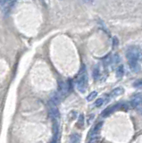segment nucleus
<instances>
[{
    "mask_svg": "<svg viewBox=\"0 0 142 143\" xmlns=\"http://www.w3.org/2000/svg\"><path fill=\"white\" fill-rule=\"evenodd\" d=\"M130 104L133 107H139L142 105V96L141 95H136L133 97V99L130 101Z\"/></svg>",
    "mask_w": 142,
    "mask_h": 143,
    "instance_id": "obj_5",
    "label": "nucleus"
},
{
    "mask_svg": "<svg viewBox=\"0 0 142 143\" xmlns=\"http://www.w3.org/2000/svg\"><path fill=\"white\" fill-rule=\"evenodd\" d=\"M118 107H121L120 105H115V106H110V107H108V108L105 109V110L102 112V116H103V117H106V116H109L110 114H111L113 112V111L116 110Z\"/></svg>",
    "mask_w": 142,
    "mask_h": 143,
    "instance_id": "obj_6",
    "label": "nucleus"
},
{
    "mask_svg": "<svg viewBox=\"0 0 142 143\" xmlns=\"http://www.w3.org/2000/svg\"><path fill=\"white\" fill-rule=\"evenodd\" d=\"M94 117H95V115H94V114H90V116H89V120H88V123H91V120H93V119H94Z\"/></svg>",
    "mask_w": 142,
    "mask_h": 143,
    "instance_id": "obj_21",
    "label": "nucleus"
},
{
    "mask_svg": "<svg viewBox=\"0 0 142 143\" xmlns=\"http://www.w3.org/2000/svg\"><path fill=\"white\" fill-rule=\"evenodd\" d=\"M102 125H103V122H99L98 123H97V125L95 126L94 127V129H93V131H92V135H95L96 133H98V131H99V130L101 129V127H102Z\"/></svg>",
    "mask_w": 142,
    "mask_h": 143,
    "instance_id": "obj_12",
    "label": "nucleus"
},
{
    "mask_svg": "<svg viewBox=\"0 0 142 143\" xmlns=\"http://www.w3.org/2000/svg\"><path fill=\"white\" fill-rule=\"evenodd\" d=\"M133 86H134V87H136V88L142 87V79H140V80L136 81V82L133 83Z\"/></svg>",
    "mask_w": 142,
    "mask_h": 143,
    "instance_id": "obj_18",
    "label": "nucleus"
},
{
    "mask_svg": "<svg viewBox=\"0 0 142 143\" xmlns=\"http://www.w3.org/2000/svg\"><path fill=\"white\" fill-rule=\"evenodd\" d=\"M60 101H61L60 95H59L58 93H55V94H54V95L51 97L49 102H50V104H51L52 106H58V105L60 104Z\"/></svg>",
    "mask_w": 142,
    "mask_h": 143,
    "instance_id": "obj_7",
    "label": "nucleus"
},
{
    "mask_svg": "<svg viewBox=\"0 0 142 143\" xmlns=\"http://www.w3.org/2000/svg\"><path fill=\"white\" fill-rule=\"evenodd\" d=\"M99 140V137H92L89 143H98Z\"/></svg>",
    "mask_w": 142,
    "mask_h": 143,
    "instance_id": "obj_20",
    "label": "nucleus"
},
{
    "mask_svg": "<svg viewBox=\"0 0 142 143\" xmlns=\"http://www.w3.org/2000/svg\"><path fill=\"white\" fill-rule=\"evenodd\" d=\"M87 84L88 78L87 74H86V67L85 65H82L77 79V89L81 92H85L86 89H87Z\"/></svg>",
    "mask_w": 142,
    "mask_h": 143,
    "instance_id": "obj_1",
    "label": "nucleus"
},
{
    "mask_svg": "<svg viewBox=\"0 0 142 143\" xmlns=\"http://www.w3.org/2000/svg\"><path fill=\"white\" fill-rule=\"evenodd\" d=\"M124 74V67L123 65H120L116 70V77L117 78H122Z\"/></svg>",
    "mask_w": 142,
    "mask_h": 143,
    "instance_id": "obj_11",
    "label": "nucleus"
},
{
    "mask_svg": "<svg viewBox=\"0 0 142 143\" xmlns=\"http://www.w3.org/2000/svg\"><path fill=\"white\" fill-rule=\"evenodd\" d=\"M84 125V116L83 114H80L79 118H78V123H77V126L79 128H82Z\"/></svg>",
    "mask_w": 142,
    "mask_h": 143,
    "instance_id": "obj_13",
    "label": "nucleus"
},
{
    "mask_svg": "<svg viewBox=\"0 0 142 143\" xmlns=\"http://www.w3.org/2000/svg\"><path fill=\"white\" fill-rule=\"evenodd\" d=\"M58 91L61 95H66L67 92L69 91V86L65 82H59L58 83Z\"/></svg>",
    "mask_w": 142,
    "mask_h": 143,
    "instance_id": "obj_4",
    "label": "nucleus"
},
{
    "mask_svg": "<svg viewBox=\"0 0 142 143\" xmlns=\"http://www.w3.org/2000/svg\"><path fill=\"white\" fill-rule=\"evenodd\" d=\"M118 44H119L118 39H117L116 37H113V48H116V47L118 46Z\"/></svg>",
    "mask_w": 142,
    "mask_h": 143,
    "instance_id": "obj_19",
    "label": "nucleus"
},
{
    "mask_svg": "<svg viewBox=\"0 0 142 143\" xmlns=\"http://www.w3.org/2000/svg\"><path fill=\"white\" fill-rule=\"evenodd\" d=\"M104 99H98V100L96 101V103H95V106H96L97 107H99V106H101L103 104H104Z\"/></svg>",
    "mask_w": 142,
    "mask_h": 143,
    "instance_id": "obj_17",
    "label": "nucleus"
},
{
    "mask_svg": "<svg viewBox=\"0 0 142 143\" xmlns=\"http://www.w3.org/2000/svg\"><path fill=\"white\" fill-rule=\"evenodd\" d=\"M129 65H130V70L134 73H138L140 70V66H139L138 61H129Z\"/></svg>",
    "mask_w": 142,
    "mask_h": 143,
    "instance_id": "obj_8",
    "label": "nucleus"
},
{
    "mask_svg": "<svg viewBox=\"0 0 142 143\" xmlns=\"http://www.w3.org/2000/svg\"><path fill=\"white\" fill-rule=\"evenodd\" d=\"M97 96H98V92H97V91H92V92H91V93L89 94V95L87 97V100H88V101H92L93 99H94L95 97H97Z\"/></svg>",
    "mask_w": 142,
    "mask_h": 143,
    "instance_id": "obj_14",
    "label": "nucleus"
},
{
    "mask_svg": "<svg viewBox=\"0 0 142 143\" xmlns=\"http://www.w3.org/2000/svg\"><path fill=\"white\" fill-rule=\"evenodd\" d=\"M50 118H51L53 121H58L59 118H60V112H59L58 108H56L55 106H52L49 109V112H48Z\"/></svg>",
    "mask_w": 142,
    "mask_h": 143,
    "instance_id": "obj_3",
    "label": "nucleus"
},
{
    "mask_svg": "<svg viewBox=\"0 0 142 143\" xmlns=\"http://www.w3.org/2000/svg\"><path fill=\"white\" fill-rule=\"evenodd\" d=\"M92 74H93V77H94V79L95 80H98V78H99V76H100V73H99V70L98 69H97V68H95L94 70H93V73H92Z\"/></svg>",
    "mask_w": 142,
    "mask_h": 143,
    "instance_id": "obj_15",
    "label": "nucleus"
},
{
    "mask_svg": "<svg viewBox=\"0 0 142 143\" xmlns=\"http://www.w3.org/2000/svg\"><path fill=\"white\" fill-rule=\"evenodd\" d=\"M56 139H57V137H53V139H52L51 141L49 143H56Z\"/></svg>",
    "mask_w": 142,
    "mask_h": 143,
    "instance_id": "obj_22",
    "label": "nucleus"
},
{
    "mask_svg": "<svg viewBox=\"0 0 142 143\" xmlns=\"http://www.w3.org/2000/svg\"><path fill=\"white\" fill-rule=\"evenodd\" d=\"M123 92H124V90H123L122 88H116V89H115L113 91L111 92V94H110V97H118V96H120V95H122V94H123Z\"/></svg>",
    "mask_w": 142,
    "mask_h": 143,
    "instance_id": "obj_9",
    "label": "nucleus"
},
{
    "mask_svg": "<svg viewBox=\"0 0 142 143\" xmlns=\"http://www.w3.org/2000/svg\"><path fill=\"white\" fill-rule=\"evenodd\" d=\"M81 134L73 133L70 137V143H80L81 142Z\"/></svg>",
    "mask_w": 142,
    "mask_h": 143,
    "instance_id": "obj_10",
    "label": "nucleus"
},
{
    "mask_svg": "<svg viewBox=\"0 0 142 143\" xmlns=\"http://www.w3.org/2000/svg\"><path fill=\"white\" fill-rule=\"evenodd\" d=\"M139 112H140L141 114H142V109H139Z\"/></svg>",
    "mask_w": 142,
    "mask_h": 143,
    "instance_id": "obj_23",
    "label": "nucleus"
},
{
    "mask_svg": "<svg viewBox=\"0 0 142 143\" xmlns=\"http://www.w3.org/2000/svg\"><path fill=\"white\" fill-rule=\"evenodd\" d=\"M112 62H113V64H118L119 62H120V57H119V56L117 54L113 55V57H112Z\"/></svg>",
    "mask_w": 142,
    "mask_h": 143,
    "instance_id": "obj_16",
    "label": "nucleus"
},
{
    "mask_svg": "<svg viewBox=\"0 0 142 143\" xmlns=\"http://www.w3.org/2000/svg\"><path fill=\"white\" fill-rule=\"evenodd\" d=\"M126 57L129 61H139L142 59V51L138 47H131L127 51Z\"/></svg>",
    "mask_w": 142,
    "mask_h": 143,
    "instance_id": "obj_2",
    "label": "nucleus"
}]
</instances>
